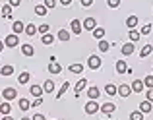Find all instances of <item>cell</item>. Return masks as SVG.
Masks as SVG:
<instances>
[{
    "mask_svg": "<svg viewBox=\"0 0 153 120\" xmlns=\"http://www.w3.org/2000/svg\"><path fill=\"white\" fill-rule=\"evenodd\" d=\"M4 45H6V47H10V49H16V47L19 45V39H18V35H16V33H10L6 39H4Z\"/></svg>",
    "mask_w": 153,
    "mask_h": 120,
    "instance_id": "obj_1",
    "label": "cell"
},
{
    "mask_svg": "<svg viewBox=\"0 0 153 120\" xmlns=\"http://www.w3.org/2000/svg\"><path fill=\"white\" fill-rule=\"evenodd\" d=\"M70 29H72V33L79 35L83 31V23L79 21V19H72V21H70Z\"/></svg>",
    "mask_w": 153,
    "mask_h": 120,
    "instance_id": "obj_2",
    "label": "cell"
},
{
    "mask_svg": "<svg viewBox=\"0 0 153 120\" xmlns=\"http://www.w3.org/2000/svg\"><path fill=\"white\" fill-rule=\"evenodd\" d=\"M87 66H89L91 70H99V68H101V58L95 56V54H91L89 60H87Z\"/></svg>",
    "mask_w": 153,
    "mask_h": 120,
    "instance_id": "obj_3",
    "label": "cell"
},
{
    "mask_svg": "<svg viewBox=\"0 0 153 120\" xmlns=\"http://www.w3.org/2000/svg\"><path fill=\"white\" fill-rule=\"evenodd\" d=\"M97 110H101V105H97L93 99H89V103L85 105V113H87V114H95Z\"/></svg>",
    "mask_w": 153,
    "mask_h": 120,
    "instance_id": "obj_4",
    "label": "cell"
},
{
    "mask_svg": "<svg viewBox=\"0 0 153 120\" xmlns=\"http://www.w3.org/2000/svg\"><path fill=\"white\" fill-rule=\"evenodd\" d=\"M116 93H118V95H120V97H122V99H126V97H130V93H132V87L124 83V85L116 87Z\"/></svg>",
    "mask_w": 153,
    "mask_h": 120,
    "instance_id": "obj_5",
    "label": "cell"
},
{
    "mask_svg": "<svg viewBox=\"0 0 153 120\" xmlns=\"http://www.w3.org/2000/svg\"><path fill=\"white\" fill-rule=\"evenodd\" d=\"M2 95H4V99H6V101H12V99H16L18 91H16L14 87H6V89L2 91Z\"/></svg>",
    "mask_w": 153,
    "mask_h": 120,
    "instance_id": "obj_6",
    "label": "cell"
},
{
    "mask_svg": "<svg viewBox=\"0 0 153 120\" xmlns=\"http://www.w3.org/2000/svg\"><path fill=\"white\" fill-rule=\"evenodd\" d=\"M122 54L124 56H130V54H134V50H136V45L134 43H126V45H122Z\"/></svg>",
    "mask_w": 153,
    "mask_h": 120,
    "instance_id": "obj_7",
    "label": "cell"
},
{
    "mask_svg": "<svg viewBox=\"0 0 153 120\" xmlns=\"http://www.w3.org/2000/svg\"><path fill=\"white\" fill-rule=\"evenodd\" d=\"M95 27H97V21H95V18H85V19H83V29L93 31Z\"/></svg>",
    "mask_w": 153,
    "mask_h": 120,
    "instance_id": "obj_8",
    "label": "cell"
},
{
    "mask_svg": "<svg viewBox=\"0 0 153 120\" xmlns=\"http://www.w3.org/2000/svg\"><path fill=\"white\" fill-rule=\"evenodd\" d=\"M130 87H132V91H136V93H142V91H143V87H146V85H143V81H142V79H134Z\"/></svg>",
    "mask_w": 153,
    "mask_h": 120,
    "instance_id": "obj_9",
    "label": "cell"
},
{
    "mask_svg": "<svg viewBox=\"0 0 153 120\" xmlns=\"http://www.w3.org/2000/svg\"><path fill=\"white\" fill-rule=\"evenodd\" d=\"M114 109H116V105H114V103H105V105H101V110H103V113L105 114H112V113H114Z\"/></svg>",
    "mask_w": 153,
    "mask_h": 120,
    "instance_id": "obj_10",
    "label": "cell"
},
{
    "mask_svg": "<svg viewBox=\"0 0 153 120\" xmlns=\"http://www.w3.org/2000/svg\"><path fill=\"white\" fill-rule=\"evenodd\" d=\"M49 72H51V74H62V66L54 60V62L49 64Z\"/></svg>",
    "mask_w": 153,
    "mask_h": 120,
    "instance_id": "obj_11",
    "label": "cell"
},
{
    "mask_svg": "<svg viewBox=\"0 0 153 120\" xmlns=\"http://www.w3.org/2000/svg\"><path fill=\"white\" fill-rule=\"evenodd\" d=\"M85 85H87V79H85V78H82L78 83H76V89H74V91H76V97H79V91L85 89Z\"/></svg>",
    "mask_w": 153,
    "mask_h": 120,
    "instance_id": "obj_12",
    "label": "cell"
},
{
    "mask_svg": "<svg viewBox=\"0 0 153 120\" xmlns=\"http://www.w3.org/2000/svg\"><path fill=\"white\" fill-rule=\"evenodd\" d=\"M151 50H153V45H143V47H142V50H140V58L149 56V54H151Z\"/></svg>",
    "mask_w": 153,
    "mask_h": 120,
    "instance_id": "obj_13",
    "label": "cell"
},
{
    "mask_svg": "<svg viewBox=\"0 0 153 120\" xmlns=\"http://www.w3.org/2000/svg\"><path fill=\"white\" fill-rule=\"evenodd\" d=\"M99 95H101V91H99V89H97V87H95V85L87 89V97H89V99H93V101H95V99L99 97Z\"/></svg>",
    "mask_w": 153,
    "mask_h": 120,
    "instance_id": "obj_14",
    "label": "cell"
},
{
    "mask_svg": "<svg viewBox=\"0 0 153 120\" xmlns=\"http://www.w3.org/2000/svg\"><path fill=\"white\" fill-rule=\"evenodd\" d=\"M12 29H14V33H16V35H19L22 31H25V25H23V21H14Z\"/></svg>",
    "mask_w": 153,
    "mask_h": 120,
    "instance_id": "obj_15",
    "label": "cell"
},
{
    "mask_svg": "<svg viewBox=\"0 0 153 120\" xmlns=\"http://www.w3.org/2000/svg\"><path fill=\"white\" fill-rule=\"evenodd\" d=\"M136 25H138V16H128V19H126V27L134 29Z\"/></svg>",
    "mask_w": 153,
    "mask_h": 120,
    "instance_id": "obj_16",
    "label": "cell"
},
{
    "mask_svg": "<svg viewBox=\"0 0 153 120\" xmlns=\"http://www.w3.org/2000/svg\"><path fill=\"white\" fill-rule=\"evenodd\" d=\"M29 78H31L29 72H22V74L18 76V81L22 83V85H25V83H29Z\"/></svg>",
    "mask_w": 153,
    "mask_h": 120,
    "instance_id": "obj_17",
    "label": "cell"
},
{
    "mask_svg": "<svg viewBox=\"0 0 153 120\" xmlns=\"http://www.w3.org/2000/svg\"><path fill=\"white\" fill-rule=\"evenodd\" d=\"M12 74H14V66H10V64L0 68V76H12Z\"/></svg>",
    "mask_w": 153,
    "mask_h": 120,
    "instance_id": "obj_18",
    "label": "cell"
},
{
    "mask_svg": "<svg viewBox=\"0 0 153 120\" xmlns=\"http://www.w3.org/2000/svg\"><path fill=\"white\" fill-rule=\"evenodd\" d=\"M29 91H31V95H33L35 99L41 97V95L45 93V91H43V87H39V85H31V89H29Z\"/></svg>",
    "mask_w": 153,
    "mask_h": 120,
    "instance_id": "obj_19",
    "label": "cell"
},
{
    "mask_svg": "<svg viewBox=\"0 0 153 120\" xmlns=\"http://www.w3.org/2000/svg\"><path fill=\"white\" fill-rule=\"evenodd\" d=\"M116 72H118L120 76H122L124 72H128V66H126V62H124V60H118V62H116Z\"/></svg>",
    "mask_w": 153,
    "mask_h": 120,
    "instance_id": "obj_20",
    "label": "cell"
},
{
    "mask_svg": "<svg viewBox=\"0 0 153 120\" xmlns=\"http://www.w3.org/2000/svg\"><path fill=\"white\" fill-rule=\"evenodd\" d=\"M22 53L25 54V56H33V54H35V49L31 45H22Z\"/></svg>",
    "mask_w": 153,
    "mask_h": 120,
    "instance_id": "obj_21",
    "label": "cell"
},
{
    "mask_svg": "<svg viewBox=\"0 0 153 120\" xmlns=\"http://www.w3.org/2000/svg\"><path fill=\"white\" fill-rule=\"evenodd\" d=\"M140 31H136V29H130V33H128V37H130V43H138L140 41Z\"/></svg>",
    "mask_w": 153,
    "mask_h": 120,
    "instance_id": "obj_22",
    "label": "cell"
},
{
    "mask_svg": "<svg viewBox=\"0 0 153 120\" xmlns=\"http://www.w3.org/2000/svg\"><path fill=\"white\" fill-rule=\"evenodd\" d=\"M151 109H153V107H151V103H149V101L140 103V110H142L143 114H146V113H151Z\"/></svg>",
    "mask_w": 153,
    "mask_h": 120,
    "instance_id": "obj_23",
    "label": "cell"
},
{
    "mask_svg": "<svg viewBox=\"0 0 153 120\" xmlns=\"http://www.w3.org/2000/svg\"><path fill=\"white\" fill-rule=\"evenodd\" d=\"M105 93H107L108 97L116 95V85H112V83H107V85H105Z\"/></svg>",
    "mask_w": 153,
    "mask_h": 120,
    "instance_id": "obj_24",
    "label": "cell"
},
{
    "mask_svg": "<svg viewBox=\"0 0 153 120\" xmlns=\"http://www.w3.org/2000/svg\"><path fill=\"white\" fill-rule=\"evenodd\" d=\"M91 33H93V37H95V39H99V41H101V39L105 37V29H103V27H95Z\"/></svg>",
    "mask_w": 153,
    "mask_h": 120,
    "instance_id": "obj_25",
    "label": "cell"
},
{
    "mask_svg": "<svg viewBox=\"0 0 153 120\" xmlns=\"http://www.w3.org/2000/svg\"><path fill=\"white\" fill-rule=\"evenodd\" d=\"M68 70H70L72 74H82V72H83V66H82V64H70V68H68Z\"/></svg>",
    "mask_w": 153,
    "mask_h": 120,
    "instance_id": "obj_26",
    "label": "cell"
},
{
    "mask_svg": "<svg viewBox=\"0 0 153 120\" xmlns=\"http://www.w3.org/2000/svg\"><path fill=\"white\" fill-rule=\"evenodd\" d=\"M56 37H58L60 41H64V43H66V41H70V33H68L66 29H60V31H58V35H56Z\"/></svg>",
    "mask_w": 153,
    "mask_h": 120,
    "instance_id": "obj_27",
    "label": "cell"
},
{
    "mask_svg": "<svg viewBox=\"0 0 153 120\" xmlns=\"http://www.w3.org/2000/svg\"><path fill=\"white\" fill-rule=\"evenodd\" d=\"M52 89H54V81H52V79H47V81L43 83V91H47V93H51Z\"/></svg>",
    "mask_w": 153,
    "mask_h": 120,
    "instance_id": "obj_28",
    "label": "cell"
},
{
    "mask_svg": "<svg viewBox=\"0 0 153 120\" xmlns=\"http://www.w3.org/2000/svg\"><path fill=\"white\" fill-rule=\"evenodd\" d=\"M10 110H12V107H10V103H2V105H0V113L4 114V116H6V114H10Z\"/></svg>",
    "mask_w": 153,
    "mask_h": 120,
    "instance_id": "obj_29",
    "label": "cell"
},
{
    "mask_svg": "<svg viewBox=\"0 0 153 120\" xmlns=\"http://www.w3.org/2000/svg\"><path fill=\"white\" fill-rule=\"evenodd\" d=\"M18 105H19V109H22V110H29L31 109V103L27 101V99H19Z\"/></svg>",
    "mask_w": 153,
    "mask_h": 120,
    "instance_id": "obj_30",
    "label": "cell"
},
{
    "mask_svg": "<svg viewBox=\"0 0 153 120\" xmlns=\"http://www.w3.org/2000/svg\"><path fill=\"white\" fill-rule=\"evenodd\" d=\"M68 87H70V83H68V81H64V83H62V87H60V91L56 93V99H62V95L66 93V89H68Z\"/></svg>",
    "mask_w": 153,
    "mask_h": 120,
    "instance_id": "obj_31",
    "label": "cell"
},
{
    "mask_svg": "<svg viewBox=\"0 0 153 120\" xmlns=\"http://www.w3.org/2000/svg\"><path fill=\"white\" fill-rule=\"evenodd\" d=\"M54 43V37H52L51 33H45L43 35V45H52Z\"/></svg>",
    "mask_w": 153,
    "mask_h": 120,
    "instance_id": "obj_32",
    "label": "cell"
},
{
    "mask_svg": "<svg viewBox=\"0 0 153 120\" xmlns=\"http://www.w3.org/2000/svg\"><path fill=\"white\" fill-rule=\"evenodd\" d=\"M0 12H2L4 18H12V6H10V4H8V6H2V10H0Z\"/></svg>",
    "mask_w": 153,
    "mask_h": 120,
    "instance_id": "obj_33",
    "label": "cell"
},
{
    "mask_svg": "<svg viewBox=\"0 0 153 120\" xmlns=\"http://www.w3.org/2000/svg\"><path fill=\"white\" fill-rule=\"evenodd\" d=\"M35 14H37V16H47V8L45 6H43V4H39V6H35Z\"/></svg>",
    "mask_w": 153,
    "mask_h": 120,
    "instance_id": "obj_34",
    "label": "cell"
},
{
    "mask_svg": "<svg viewBox=\"0 0 153 120\" xmlns=\"http://www.w3.org/2000/svg\"><path fill=\"white\" fill-rule=\"evenodd\" d=\"M130 120H143V113L142 110H134V113L130 114Z\"/></svg>",
    "mask_w": 153,
    "mask_h": 120,
    "instance_id": "obj_35",
    "label": "cell"
},
{
    "mask_svg": "<svg viewBox=\"0 0 153 120\" xmlns=\"http://www.w3.org/2000/svg\"><path fill=\"white\" fill-rule=\"evenodd\" d=\"M25 33L31 37V35H35V33H37V27H35L33 23H29V25H25Z\"/></svg>",
    "mask_w": 153,
    "mask_h": 120,
    "instance_id": "obj_36",
    "label": "cell"
},
{
    "mask_svg": "<svg viewBox=\"0 0 153 120\" xmlns=\"http://www.w3.org/2000/svg\"><path fill=\"white\" fill-rule=\"evenodd\" d=\"M108 49H111V45H108L107 41H103V39H101V41H99V50H101V53H107Z\"/></svg>",
    "mask_w": 153,
    "mask_h": 120,
    "instance_id": "obj_37",
    "label": "cell"
},
{
    "mask_svg": "<svg viewBox=\"0 0 153 120\" xmlns=\"http://www.w3.org/2000/svg\"><path fill=\"white\" fill-rule=\"evenodd\" d=\"M143 85L153 89V76H146V79H143Z\"/></svg>",
    "mask_w": 153,
    "mask_h": 120,
    "instance_id": "obj_38",
    "label": "cell"
},
{
    "mask_svg": "<svg viewBox=\"0 0 153 120\" xmlns=\"http://www.w3.org/2000/svg\"><path fill=\"white\" fill-rule=\"evenodd\" d=\"M151 29H153L151 23H146V25L142 27V31H140V33H142V35H149V33H151Z\"/></svg>",
    "mask_w": 153,
    "mask_h": 120,
    "instance_id": "obj_39",
    "label": "cell"
},
{
    "mask_svg": "<svg viewBox=\"0 0 153 120\" xmlns=\"http://www.w3.org/2000/svg\"><path fill=\"white\" fill-rule=\"evenodd\" d=\"M43 6H45L47 10H52V8L56 6V0H45V2H43Z\"/></svg>",
    "mask_w": 153,
    "mask_h": 120,
    "instance_id": "obj_40",
    "label": "cell"
},
{
    "mask_svg": "<svg viewBox=\"0 0 153 120\" xmlns=\"http://www.w3.org/2000/svg\"><path fill=\"white\" fill-rule=\"evenodd\" d=\"M49 29H51V27H49V23H43V25H39V27H37V31H39V33H43V35H45V33H49Z\"/></svg>",
    "mask_w": 153,
    "mask_h": 120,
    "instance_id": "obj_41",
    "label": "cell"
},
{
    "mask_svg": "<svg viewBox=\"0 0 153 120\" xmlns=\"http://www.w3.org/2000/svg\"><path fill=\"white\" fill-rule=\"evenodd\" d=\"M107 6L108 8H118L120 6V0H107Z\"/></svg>",
    "mask_w": 153,
    "mask_h": 120,
    "instance_id": "obj_42",
    "label": "cell"
},
{
    "mask_svg": "<svg viewBox=\"0 0 153 120\" xmlns=\"http://www.w3.org/2000/svg\"><path fill=\"white\" fill-rule=\"evenodd\" d=\"M41 105H43V97H37L33 103H31V107H33V109H35V107H41Z\"/></svg>",
    "mask_w": 153,
    "mask_h": 120,
    "instance_id": "obj_43",
    "label": "cell"
},
{
    "mask_svg": "<svg viewBox=\"0 0 153 120\" xmlns=\"http://www.w3.org/2000/svg\"><path fill=\"white\" fill-rule=\"evenodd\" d=\"M19 4H22V0H10V6L14 8V6H19Z\"/></svg>",
    "mask_w": 153,
    "mask_h": 120,
    "instance_id": "obj_44",
    "label": "cell"
},
{
    "mask_svg": "<svg viewBox=\"0 0 153 120\" xmlns=\"http://www.w3.org/2000/svg\"><path fill=\"white\" fill-rule=\"evenodd\" d=\"M147 101H149V103H153V89H149V91H147Z\"/></svg>",
    "mask_w": 153,
    "mask_h": 120,
    "instance_id": "obj_45",
    "label": "cell"
},
{
    "mask_svg": "<svg viewBox=\"0 0 153 120\" xmlns=\"http://www.w3.org/2000/svg\"><path fill=\"white\" fill-rule=\"evenodd\" d=\"M91 4H93V0H82V6H91Z\"/></svg>",
    "mask_w": 153,
    "mask_h": 120,
    "instance_id": "obj_46",
    "label": "cell"
},
{
    "mask_svg": "<svg viewBox=\"0 0 153 120\" xmlns=\"http://www.w3.org/2000/svg\"><path fill=\"white\" fill-rule=\"evenodd\" d=\"M31 120H47L45 116H43V114H35V116L33 118H31Z\"/></svg>",
    "mask_w": 153,
    "mask_h": 120,
    "instance_id": "obj_47",
    "label": "cell"
},
{
    "mask_svg": "<svg viewBox=\"0 0 153 120\" xmlns=\"http://www.w3.org/2000/svg\"><path fill=\"white\" fill-rule=\"evenodd\" d=\"M60 2H62L64 6H68V4H72V0H60Z\"/></svg>",
    "mask_w": 153,
    "mask_h": 120,
    "instance_id": "obj_48",
    "label": "cell"
},
{
    "mask_svg": "<svg viewBox=\"0 0 153 120\" xmlns=\"http://www.w3.org/2000/svg\"><path fill=\"white\" fill-rule=\"evenodd\" d=\"M4 47H6V45H4V41H0V53L4 50Z\"/></svg>",
    "mask_w": 153,
    "mask_h": 120,
    "instance_id": "obj_49",
    "label": "cell"
},
{
    "mask_svg": "<svg viewBox=\"0 0 153 120\" xmlns=\"http://www.w3.org/2000/svg\"><path fill=\"white\" fill-rule=\"evenodd\" d=\"M2 120H14V118H12V116H10V114H6V116H4Z\"/></svg>",
    "mask_w": 153,
    "mask_h": 120,
    "instance_id": "obj_50",
    "label": "cell"
},
{
    "mask_svg": "<svg viewBox=\"0 0 153 120\" xmlns=\"http://www.w3.org/2000/svg\"><path fill=\"white\" fill-rule=\"evenodd\" d=\"M22 120H31V118H27V116H25V118H22Z\"/></svg>",
    "mask_w": 153,
    "mask_h": 120,
    "instance_id": "obj_51",
    "label": "cell"
},
{
    "mask_svg": "<svg viewBox=\"0 0 153 120\" xmlns=\"http://www.w3.org/2000/svg\"><path fill=\"white\" fill-rule=\"evenodd\" d=\"M0 10H2V6H0Z\"/></svg>",
    "mask_w": 153,
    "mask_h": 120,
    "instance_id": "obj_52",
    "label": "cell"
}]
</instances>
